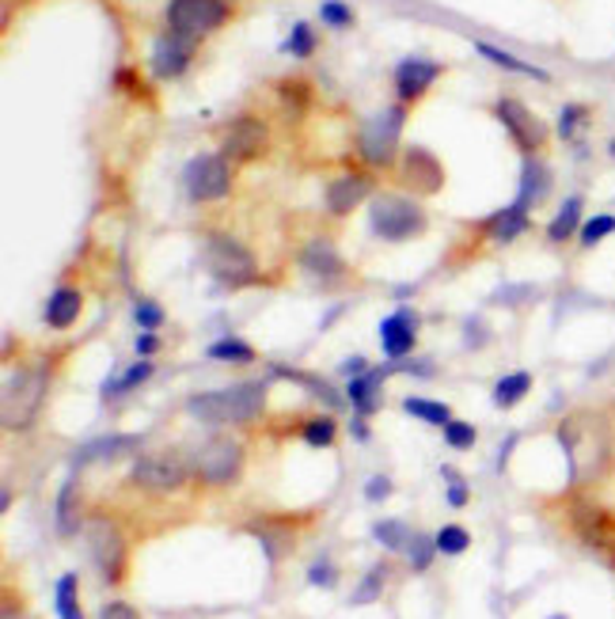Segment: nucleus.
I'll use <instances>...</instances> for the list:
<instances>
[{
	"label": "nucleus",
	"mask_w": 615,
	"mask_h": 619,
	"mask_svg": "<svg viewBox=\"0 0 615 619\" xmlns=\"http://www.w3.org/2000/svg\"><path fill=\"white\" fill-rule=\"evenodd\" d=\"M554 433H559V445H562V453H567L570 490H578L581 483L593 479V475H601L604 467L612 464L615 445H612V430H608L604 418L585 414V411L567 414Z\"/></svg>",
	"instance_id": "obj_1"
},
{
	"label": "nucleus",
	"mask_w": 615,
	"mask_h": 619,
	"mask_svg": "<svg viewBox=\"0 0 615 619\" xmlns=\"http://www.w3.org/2000/svg\"><path fill=\"white\" fill-rule=\"evenodd\" d=\"M266 407V380H240L232 388H213L190 396V418L206 425H248Z\"/></svg>",
	"instance_id": "obj_2"
},
{
	"label": "nucleus",
	"mask_w": 615,
	"mask_h": 619,
	"mask_svg": "<svg viewBox=\"0 0 615 619\" xmlns=\"http://www.w3.org/2000/svg\"><path fill=\"white\" fill-rule=\"evenodd\" d=\"M50 388V362L23 365L8 376L4 384V404H0V425L4 430H28L42 411V399Z\"/></svg>",
	"instance_id": "obj_3"
},
{
	"label": "nucleus",
	"mask_w": 615,
	"mask_h": 619,
	"mask_svg": "<svg viewBox=\"0 0 615 619\" xmlns=\"http://www.w3.org/2000/svg\"><path fill=\"white\" fill-rule=\"evenodd\" d=\"M201 263H206L209 278L224 289H248L259 286V266L255 255L240 244V240L224 236V232H209L201 244Z\"/></svg>",
	"instance_id": "obj_4"
},
{
	"label": "nucleus",
	"mask_w": 615,
	"mask_h": 619,
	"mask_svg": "<svg viewBox=\"0 0 615 619\" xmlns=\"http://www.w3.org/2000/svg\"><path fill=\"white\" fill-rule=\"evenodd\" d=\"M369 229H373V236L387 240V244H407V240L422 236L429 221H426V209L415 198L373 195V202H369Z\"/></svg>",
	"instance_id": "obj_5"
},
{
	"label": "nucleus",
	"mask_w": 615,
	"mask_h": 619,
	"mask_svg": "<svg viewBox=\"0 0 615 619\" xmlns=\"http://www.w3.org/2000/svg\"><path fill=\"white\" fill-rule=\"evenodd\" d=\"M403 125H407V107L395 103L376 111L373 119L358 130V156L369 167H392L399 156V141H403Z\"/></svg>",
	"instance_id": "obj_6"
},
{
	"label": "nucleus",
	"mask_w": 615,
	"mask_h": 619,
	"mask_svg": "<svg viewBox=\"0 0 615 619\" xmlns=\"http://www.w3.org/2000/svg\"><path fill=\"white\" fill-rule=\"evenodd\" d=\"M84 540H88V555L96 574L103 578V585H118L125 578V563H130V548H125L122 529L111 521V517L96 513L88 524H84Z\"/></svg>",
	"instance_id": "obj_7"
},
{
	"label": "nucleus",
	"mask_w": 615,
	"mask_h": 619,
	"mask_svg": "<svg viewBox=\"0 0 615 619\" xmlns=\"http://www.w3.org/2000/svg\"><path fill=\"white\" fill-rule=\"evenodd\" d=\"M570 529L578 532L581 548L604 563L608 571H615V513L589 498H574L570 506Z\"/></svg>",
	"instance_id": "obj_8"
},
{
	"label": "nucleus",
	"mask_w": 615,
	"mask_h": 619,
	"mask_svg": "<svg viewBox=\"0 0 615 619\" xmlns=\"http://www.w3.org/2000/svg\"><path fill=\"white\" fill-rule=\"evenodd\" d=\"M229 15V0H167V27L194 42L221 31Z\"/></svg>",
	"instance_id": "obj_9"
},
{
	"label": "nucleus",
	"mask_w": 615,
	"mask_h": 619,
	"mask_svg": "<svg viewBox=\"0 0 615 619\" xmlns=\"http://www.w3.org/2000/svg\"><path fill=\"white\" fill-rule=\"evenodd\" d=\"M494 119L505 125V133L513 137V145H517L525 156H539V148H543L547 137H551L547 122L539 119L532 107L520 103L517 96H502L498 103H494Z\"/></svg>",
	"instance_id": "obj_10"
},
{
	"label": "nucleus",
	"mask_w": 615,
	"mask_h": 619,
	"mask_svg": "<svg viewBox=\"0 0 615 619\" xmlns=\"http://www.w3.org/2000/svg\"><path fill=\"white\" fill-rule=\"evenodd\" d=\"M243 464H248V456H243L240 441L213 438L201 445L198 460H194V472H198V479L206 483V487H232L243 475Z\"/></svg>",
	"instance_id": "obj_11"
},
{
	"label": "nucleus",
	"mask_w": 615,
	"mask_h": 619,
	"mask_svg": "<svg viewBox=\"0 0 615 619\" xmlns=\"http://www.w3.org/2000/svg\"><path fill=\"white\" fill-rule=\"evenodd\" d=\"M183 187H187L190 202H217L232 190V172L224 156H194V161L183 167Z\"/></svg>",
	"instance_id": "obj_12"
},
{
	"label": "nucleus",
	"mask_w": 615,
	"mask_h": 619,
	"mask_svg": "<svg viewBox=\"0 0 615 619\" xmlns=\"http://www.w3.org/2000/svg\"><path fill=\"white\" fill-rule=\"evenodd\" d=\"M190 467L183 464L175 453H153V456H138L130 467V479L141 490H153V495H172L187 483Z\"/></svg>",
	"instance_id": "obj_13"
},
{
	"label": "nucleus",
	"mask_w": 615,
	"mask_h": 619,
	"mask_svg": "<svg viewBox=\"0 0 615 619\" xmlns=\"http://www.w3.org/2000/svg\"><path fill=\"white\" fill-rule=\"evenodd\" d=\"M138 449H145V433H99V438L73 449L69 467L80 472V467H91V464H111V460H122V456L138 453Z\"/></svg>",
	"instance_id": "obj_14"
},
{
	"label": "nucleus",
	"mask_w": 615,
	"mask_h": 619,
	"mask_svg": "<svg viewBox=\"0 0 615 619\" xmlns=\"http://www.w3.org/2000/svg\"><path fill=\"white\" fill-rule=\"evenodd\" d=\"M418 331H422V316L410 305H399L392 316L381 320V350L387 362H403V357L415 354L418 346Z\"/></svg>",
	"instance_id": "obj_15"
},
{
	"label": "nucleus",
	"mask_w": 615,
	"mask_h": 619,
	"mask_svg": "<svg viewBox=\"0 0 615 619\" xmlns=\"http://www.w3.org/2000/svg\"><path fill=\"white\" fill-rule=\"evenodd\" d=\"M266 141H270L266 122L255 119V114H240V119L229 125V133H224L221 156L232 164H251L266 148Z\"/></svg>",
	"instance_id": "obj_16"
},
{
	"label": "nucleus",
	"mask_w": 615,
	"mask_h": 619,
	"mask_svg": "<svg viewBox=\"0 0 615 619\" xmlns=\"http://www.w3.org/2000/svg\"><path fill=\"white\" fill-rule=\"evenodd\" d=\"M444 65L441 62H429V57H403L395 65V96H399L403 107L418 103L437 80H441Z\"/></svg>",
	"instance_id": "obj_17"
},
{
	"label": "nucleus",
	"mask_w": 615,
	"mask_h": 619,
	"mask_svg": "<svg viewBox=\"0 0 615 619\" xmlns=\"http://www.w3.org/2000/svg\"><path fill=\"white\" fill-rule=\"evenodd\" d=\"M194 46H198V42L187 35H175V31L156 35L153 38V77H160V80L183 77L194 62Z\"/></svg>",
	"instance_id": "obj_18"
},
{
	"label": "nucleus",
	"mask_w": 615,
	"mask_h": 619,
	"mask_svg": "<svg viewBox=\"0 0 615 619\" xmlns=\"http://www.w3.org/2000/svg\"><path fill=\"white\" fill-rule=\"evenodd\" d=\"M297 266L311 281H319V286H334V281L347 278V263H342L339 247L331 240H308L297 255Z\"/></svg>",
	"instance_id": "obj_19"
},
{
	"label": "nucleus",
	"mask_w": 615,
	"mask_h": 619,
	"mask_svg": "<svg viewBox=\"0 0 615 619\" xmlns=\"http://www.w3.org/2000/svg\"><path fill=\"white\" fill-rule=\"evenodd\" d=\"M403 179H407V187L418 190V195H437V190L444 187V167L429 148L410 145L407 153H403Z\"/></svg>",
	"instance_id": "obj_20"
},
{
	"label": "nucleus",
	"mask_w": 615,
	"mask_h": 619,
	"mask_svg": "<svg viewBox=\"0 0 615 619\" xmlns=\"http://www.w3.org/2000/svg\"><path fill=\"white\" fill-rule=\"evenodd\" d=\"M369 195H373V179H369V175H361V172H347L323 190V206H327V213H331V217H350Z\"/></svg>",
	"instance_id": "obj_21"
},
{
	"label": "nucleus",
	"mask_w": 615,
	"mask_h": 619,
	"mask_svg": "<svg viewBox=\"0 0 615 619\" xmlns=\"http://www.w3.org/2000/svg\"><path fill=\"white\" fill-rule=\"evenodd\" d=\"M387 376H395V365H392V362H387V365H376V369H369V373H361V376H353V380L347 384V399H350L353 414L373 418L376 411H381V407H384L381 388H384Z\"/></svg>",
	"instance_id": "obj_22"
},
{
	"label": "nucleus",
	"mask_w": 615,
	"mask_h": 619,
	"mask_svg": "<svg viewBox=\"0 0 615 619\" xmlns=\"http://www.w3.org/2000/svg\"><path fill=\"white\" fill-rule=\"evenodd\" d=\"M54 524H57V537H62V540L80 537V529L88 524V521H84V513H80V479H77V472L65 475L62 487H57V498H54Z\"/></svg>",
	"instance_id": "obj_23"
},
{
	"label": "nucleus",
	"mask_w": 615,
	"mask_h": 619,
	"mask_svg": "<svg viewBox=\"0 0 615 619\" xmlns=\"http://www.w3.org/2000/svg\"><path fill=\"white\" fill-rule=\"evenodd\" d=\"M528 229H532V209H525L520 202L494 209V213L483 221V232L494 240V244H513V240H520Z\"/></svg>",
	"instance_id": "obj_24"
},
{
	"label": "nucleus",
	"mask_w": 615,
	"mask_h": 619,
	"mask_svg": "<svg viewBox=\"0 0 615 619\" xmlns=\"http://www.w3.org/2000/svg\"><path fill=\"white\" fill-rule=\"evenodd\" d=\"M84 312V292L73 286H57L46 300V312H42V323L50 331H69L73 323L80 320Z\"/></svg>",
	"instance_id": "obj_25"
},
{
	"label": "nucleus",
	"mask_w": 615,
	"mask_h": 619,
	"mask_svg": "<svg viewBox=\"0 0 615 619\" xmlns=\"http://www.w3.org/2000/svg\"><path fill=\"white\" fill-rule=\"evenodd\" d=\"M551 167L547 161H539V156H525V164H520V187H517V202L525 209H532L543 202L547 195H551Z\"/></svg>",
	"instance_id": "obj_26"
},
{
	"label": "nucleus",
	"mask_w": 615,
	"mask_h": 619,
	"mask_svg": "<svg viewBox=\"0 0 615 619\" xmlns=\"http://www.w3.org/2000/svg\"><path fill=\"white\" fill-rule=\"evenodd\" d=\"M581 224H585V202H581V195H570L559 206V213L551 217V224H547V244H570V240H578Z\"/></svg>",
	"instance_id": "obj_27"
},
{
	"label": "nucleus",
	"mask_w": 615,
	"mask_h": 619,
	"mask_svg": "<svg viewBox=\"0 0 615 619\" xmlns=\"http://www.w3.org/2000/svg\"><path fill=\"white\" fill-rule=\"evenodd\" d=\"M259 543H263V555L270 559V566H277L285 555L293 551V529L289 524H277V521H251L243 524Z\"/></svg>",
	"instance_id": "obj_28"
},
{
	"label": "nucleus",
	"mask_w": 615,
	"mask_h": 619,
	"mask_svg": "<svg viewBox=\"0 0 615 619\" xmlns=\"http://www.w3.org/2000/svg\"><path fill=\"white\" fill-rule=\"evenodd\" d=\"M475 49L486 57V62L498 65V69H505V73H520V77H528V80L551 84V73L539 69V65H532V62H525V57L509 54V49H498V46H491V42H475Z\"/></svg>",
	"instance_id": "obj_29"
},
{
	"label": "nucleus",
	"mask_w": 615,
	"mask_h": 619,
	"mask_svg": "<svg viewBox=\"0 0 615 619\" xmlns=\"http://www.w3.org/2000/svg\"><path fill=\"white\" fill-rule=\"evenodd\" d=\"M528 391H532V373L528 369H513V373H505L498 384H494V407L498 411H513L517 404H525L528 399Z\"/></svg>",
	"instance_id": "obj_30"
},
{
	"label": "nucleus",
	"mask_w": 615,
	"mask_h": 619,
	"mask_svg": "<svg viewBox=\"0 0 615 619\" xmlns=\"http://www.w3.org/2000/svg\"><path fill=\"white\" fill-rule=\"evenodd\" d=\"M206 357H209V362H229V365H255L259 362L255 346H251V342H243L240 334H224V339L209 342Z\"/></svg>",
	"instance_id": "obj_31"
},
{
	"label": "nucleus",
	"mask_w": 615,
	"mask_h": 619,
	"mask_svg": "<svg viewBox=\"0 0 615 619\" xmlns=\"http://www.w3.org/2000/svg\"><path fill=\"white\" fill-rule=\"evenodd\" d=\"M270 373H274V376H282V380L300 384V388H308L311 396H316V399H323L327 407H342V396H339V391H334L327 380H319V376H311V373H305V369H289V365H274V369H270Z\"/></svg>",
	"instance_id": "obj_32"
},
{
	"label": "nucleus",
	"mask_w": 615,
	"mask_h": 619,
	"mask_svg": "<svg viewBox=\"0 0 615 619\" xmlns=\"http://www.w3.org/2000/svg\"><path fill=\"white\" fill-rule=\"evenodd\" d=\"M156 373V365L149 362V357H138V362L130 365L122 376H114V380H103V396H130V391H138L141 384H149Z\"/></svg>",
	"instance_id": "obj_33"
},
{
	"label": "nucleus",
	"mask_w": 615,
	"mask_h": 619,
	"mask_svg": "<svg viewBox=\"0 0 615 619\" xmlns=\"http://www.w3.org/2000/svg\"><path fill=\"white\" fill-rule=\"evenodd\" d=\"M387 574H392V566L387 563H373L365 571V578L358 582V589L350 593V608H365V605H376V600L384 597V582Z\"/></svg>",
	"instance_id": "obj_34"
},
{
	"label": "nucleus",
	"mask_w": 615,
	"mask_h": 619,
	"mask_svg": "<svg viewBox=\"0 0 615 619\" xmlns=\"http://www.w3.org/2000/svg\"><path fill=\"white\" fill-rule=\"evenodd\" d=\"M54 608H57V616H62V619H84V612H80V574L77 571H69V574H62V578H57Z\"/></svg>",
	"instance_id": "obj_35"
},
{
	"label": "nucleus",
	"mask_w": 615,
	"mask_h": 619,
	"mask_svg": "<svg viewBox=\"0 0 615 619\" xmlns=\"http://www.w3.org/2000/svg\"><path fill=\"white\" fill-rule=\"evenodd\" d=\"M403 411L410 418H418V422H429V425H449L452 422V407L441 404V399H426V396H407L403 399Z\"/></svg>",
	"instance_id": "obj_36"
},
{
	"label": "nucleus",
	"mask_w": 615,
	"mask_h": 619,
	"mask_svg": "<svg viewBox=\"0 0 615 619\" xmlns=\"http://www.w3.org/2000/svg\"><path fill=\"white\" fill-rule=\"evenodd\" d=\"M373 540L381 543L384 551H407V543H410V524L407 521H399V517H384V521H373Z\"/></svg>",
	"instance_id": "obj_37"
},
{
	"label": "nucleus",
	"mask_w": 615,
	"mask_h": 619,
	"mask_svg": "<svg viewBox=\"0 0 615 619\" xmlns=\"http://www.w3.org/2000/svg\"><path fill=\"white\" fill-rule=\"evenodd\" d=\"M300 441L311 449H331L334 441H339V422H334L331 414H316L308 418L305 425H300Z\"/></svg>",
	"instance_id": "obj_38"
},
{
	"label": "nucleus",
	"mask_w": 615,
	"mask_h": 619,
	"mask_svg": "<svg viewBox=\"0 0 615 619\" xmlns=\"http://www.w3.org/2000/svg\"><path fill=\"white\" fill-rule=\"evenodd\" d=\"M403 555H407V566H410V571H415V574H426L429 566H433V559L441 555V551H437V540L429 537V532H415Z\"/></svg>",
	"instance_id": "obj_39"
},
{
	"label": "nucleus",
	"mask_w": 615,
	"mask_h": 619,
	"mask_svg": "<svg viewBox=\"0 0 615 619\" xmlns=\"http://www.w3.org/2000/svg\"><path fill=\"white\" fill-rule=\"evenodd\" d=\"M282 54H289L293 62H308L311 54H316V31H311V23H293V31H289V38L282 42Z\"/></svg>",
	"instance_id": "obj_40"
},
{
	"label": "nucleus",
	"mask_w": 615,
	"mask_h": 619,
	"mask_svg": "<svg viewBox=\"0 0 615 619\" xmlns=\"http://www.w3.org/2000/svg\"><path fill=\"white\" fill-rule=\"evenodd\" d=\"M608 236H615V213H596V217H585V224H581V232H578V244L585 251H593Z\"/></svg>",
	"instance_id": "obj_41"
},
{
	"label": "nucleus",
	"mask_w": 615,
	"mask_h": 619,
	"mask_svg": "<svg viewBox=\"0 0 615 619\" xmlns=\"http://www.w3.org/2000/svg\"><path fill=\"white\" fill-rule=\"evenodd\" d=\"M589 119H593V111H589L585 103H567L559 111V125H554V133H559L562 141H574L578 133L589 125Z\"/></svg>",
	"instance_id": "obj_42"
},
{
	"label": "nucleus",
	"mask_w": 615,
	"mask_h": 619,
	"mask_svg": "<svg viewBox=\"0 0 615 619\" xmlns=\"http://www.w3.org/2000/svg\"><path fill=\"white\" fill-rule=\"evenodd\" d=\"M339 563L331 555H316V563L308 566V585L311 589H334L339 585Z\"/></svg>",
	"instance_id": "obj_43"
},
{
	"label": "nucleus",
	"mask_w": 615,
	"mask_h": 619,
	"mask_svg": "<svg viewBox=\"0 0 615 619\" xmlns=\"http://www.w3.org/2000/svg\"><path fill=\"white\" fill-rule=\"evenodd\" d=\"M433 540H437V551H441V555H468V548H471V532L460 529V524H444Z\"/></svg>",
	"instance_id": "obj_44"
},
{
	"label": "nucleus",
	"mask_w": 615,
	"mask_h": 619,
	"mask_svg": "<svg viewBox=\"0 0 615 619\" xmlns=\"http://www.w3.org/2000/svg\"><path fill=\"white\" fill-rule=\"evenodd\" d=\"M479 441V430L471 422H463V418H452L449 425H444V445L457 449V453H468V449H475Z\"/></svg>",
	"instance_id": "obj_45"
},
{
	"label": "nucleus",
	"mask_w": 615,
	"mask_h": 619,
	"mask_svg": "<svg viewBox=\"0 0 615 619\" xmlns=\"http://www.w3.org/2000/svg\"><path fill=\"white\" fill-rule=\"evenodd\" d=\"M319 20L334 31H347V27H353V8L347 0H323V4H319Z\"/></svg>",
	"instance_id": "obj_46"
},
{
	"label": "nucleus",
	"mask_w": 615,
	"mask_h": 619,
	"mask_svg": "<svg viewBox=\"0 0 615 619\" xmlns=\"http://www.w3.org/2000/svg\"><path fill=\"white\" fill-rule=\"evenodd\" d=\"M441 479L449 483V490H444V498H449V506L452 509H463L471 501V487H468V479L457 472V467H441Z\"/></svg>",
	"instance_id": "obj_47"
},
{
	"label": "nucleus",
	"mask_w": 615,
	"mask_h": 619,
	"mask_svg": "<svg viewBox=\"0 0 615 619\" xmlns=\"http://www.w3.org/2000/svg\"><path fill=\"white\" fill-rule=\"evenodd\" d=\"M133 320H138L141 331H160L164 328V308L149 297H138V305H133Z\"/></svg>",
	"instance_id": "obj_48"
},
{
	"label": "nucleus",
	"mask_w": 615,
	"mask_h": 619,
	"mask_svg": "<svg viewBox=\"0 0 615 619\" xmlns=\"http://www.w3.org/2000/svg\"><path fill=\"white\" fill-rule=\"evenodd\" d=\"M277 96H282V107H289V111H305L311 91L305 80H285L282 88H277Z\"/></svg>",
	"instance_id": "obj_49"
},
{
	"label": "nucleus",
	"mask_w": 615,
	"mask_h": 619,
	"mask_svg": "<svg viewBox=\"0 0 615 619\" xmlns=\"http://www.w3.org/2000/svg\"><path fill=\"white\" fill-rule=\"evenodd\" d=\"M486 339H491V328H486L483 316H471V320H463V346H468V350H483Z\"/></svg>",
	"instance_id": "obj_50"
},
{
	"label": "nucleus",
	"mask_w": 615,
	"mask_h": 619,
	"mask_svg": "<svg viewBox=\"0 0 615 619\" xmlns=\"http://www.w3.org/2000/svg\"><path fill=\"white\" fill-rule=\"evenodd\" d=\"M536 297L539 292L532 286H505V289L494 292V300H498V305H509V308H520L525 300H536Z\"/></svg>",
	"instance_id": "obj_51"
},
{
	"label": "nucleus",
	"mask_w": 615,
	"mask_h": 619,
	"mask_svg": "<svg viewBox=\"0 0 615 619\" xmlns=\"http://www.w3.org/2000/svg\"><path fill=\"white\" fill-rule=\"evenodd\" d=\"M384 498H392V479H387V475H369L365 501H384Z\"/></svg>",
	"instance_id": "obj_52"
},
{
	"label": "nucleus",
	"mask_w": 615,
	"mask_h": 619,
	"mask_svg": "<svg viewBox=\"0 0 615 619\" xmlns=\"http://www.w3.org/2000/svg\"><path fill=\"white\" fill-rule=\"evenodd\" d=\"M99 619H141V612L125 600H111V605L99 608Z\"/></svg>",
	"instance_id": "obj_53"
},
{
	"label": "nucleus",
	"mask_w": 615,
	"mask_h": 619,
	"mask_svg": "<svg viewBox=\"0 0 615 619\" xmlns=\"http://www.w3.org/2000/svg\"><path fill=\"white\" fill-rule=\"evenodd\" d=\"M160 346H164V342H160V334H156V331H141V334H138V342H133L138 357H153Z\"/></svg>",
	"instance_id": "obj_54"
},
{
	"label": "nucleus",
	"mask_w": 615,
	"mask_h": 619,
	"mask_svg": "<svg viewBox=\"0 0 615 619\" xmlns=\"http://www.w3.org/2000/svg\"><path fill=\"white\" fill-rule=\"evenodd\" d=\"M350 438L358 441V445H369V441H373V430H369V418L365 414H353L350 418Z\"/></svg>",
	"instance_id": "obj_55"
},
{
	"label": "nucleus",
	"mask_w": 615,
	"mask_h": 619,
	"mask_svg": "<svg viewBox=\"0 0 615 619\" xmlns=\"http://www.w3.org/2000/svg\"><path fill=\"white\" fill-rule=\"evenodd\" d=\"M369 369H373V365H369L361 354H353V357H347V362L339 365V373H342V376H350V380H353V376H361V373H369Z\"/></svg>",
	"instance_id": "obj_56"
},
{
	"label": "nucleus",
	"mask_w": 615,
	"mask_h": 619,
	"mask_svg": "<svg viewBox=\"0 0 615 619\" xmlns=\"http://www.w3.org/2000/svg\"><path fill=\"white\" fill-rule=\"evenodd\" d=\"M517 433H509V438H505L502 441V449H498V464H494V467H498V472H505V464H509V456H513V449H517Z\"/></svg>",
	"instance_id": "obj_57"
},
{
	"label": "nucleus",
	"mask_w": 615,
	"mask_h": 619,
	"mask_svg": "<svg viewBox=\"0 0 615 619\" xmlns=\"http://www.w3.org/2000/svg\"><path fill=\"white\" fill-rule=\"evenodd\" d=\"M0 619H23V608L15 605L12 593H8V597H4V608H0Z\"/></svg>",
	"instance_id": "obj_58"
},
{
	"label": "nucleus",
	"mask_w": 615,
	"mask_h": 619,
	"mask_svg": "<svg viewBox=\"0 0 615 619\" xmlns=\"http://www.w3.org/2000/svg\"><path fill=\"white\" fill-rule=\"evenodd\" d=\"M0 509H4V513L12 509V487H8V483L0 487Z\"/></svg>",
	"instance_id": "obj_59"
},
{
	"label": "nucleus",
	"mask_w": 615,
	"mask_h": 619,
	"mask_svg": "<svg viewBox=\"0 0 615 619\" xmlns=\"http://www.w3.org/2000/svg\"><path fill=\"white\" fill-rule=\"evenodd\" d=\"M608 156H612V161H615V137L608 141Z\"/></svg>",
	"instance_id": "obj_60"
},
{
	"label": "nucleus",
	"mask_w": 615,
	"mask_h": 619,
	"mask_svg": "<svg viewBox=\"0 0 615 619\" xmlns=\"http://www.w3.org/2000/svg\"><path fill=\"white\" fill-rule=\"evenodd\" d=\"M547 619H570L567 612H554V616H547Z\"/></svg>",
	"instance_id": "obj_61"
},
{
	"label": "nucleus",
	"mask_w": 615,
	"mask_h": 619,
	"mask_svg": "<svg viewBox=\"0 0 615 619\" xmlns=\"http://www.w3.org/2000/svg\"><path fill=\"white\" fill-rule=\"evenodd\" d=\"M612 411H615V399H612Z\"/></svg>",
	"instance_id": "obj_62"
}]
</instances>
